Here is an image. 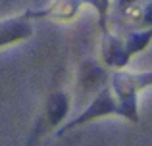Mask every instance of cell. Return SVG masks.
<instances>
[{
  "mask_svg": "<svg viewBox=\"0 0 152 146\" xmlns=\"http://www.w3.org/2000/svg\"><path fill=\"white\" fill-rule=\"evenodd\" d=\"M114 113L119 115L118 102H115V96H114V92H112V89L104 86V89H100V92L96 94V98L87 106L85 112L79 117H75L73 121H69L67 125H64V129H60L58 133H66V131H69V129H73V127H79V125H83V123H89V121L104 117V115H114Z\"/></svg>",
  "mask_w": 152,
  "mask_h": 146,
  "instance_id": "obj_1",
  "label": "cell"
},
{
  "mask_svg": "<svg viewBox=\"0 0 152 146\" xmlns=\"http://www.w3.org/2000/svg\"><path fill=\"white\" fill-rule=\"evenodd\" d=\"M31 35H33V29H31V25L27 21H21V19L2 21L0 23V48L12 44V42L23 41V38L31 37Z\"/></svg>",
  "mask_w": 152,
  "mask_h": 146,
  "instance_id": "obj_2",
  "label": "cell"
},
{
  "mask_svg": "<svg viewBox=\"0 0 152 146\" xmlns=\"http://www.w3.org/2000/svg\"><path fill=\"white\" fill-rule=\"evenodd\" d=\"M69 110V100L64 92H56L52 94L46 102V121L50 127H56L58 123H62V119L67 115Z\"/></svg>",
  "mask_w": 152,
  "mask_h": 146,
  "instance_id": "obj_3",
  "label": "cell"
},
{
  "mask_svg": "<svg viewBox=\"0 0 152 146\" xmlns=\"http://www.w3.org/2000/svg\"><path fill=\"white\" fill-rule=\"evenodd\" d=\"M104 62L106 65H112V68H123V65L129 62V56L125 52V46L118 41V38H104Z\"/></svg>",
  "mask_w": 152,
  "mask_h": 146,
  "instance_id": "obj_4",
  "label": "cell"
},
{
  "mask_svg": "<svg viewBox=\"0 0 152 146\" xmlns=\"http://www.w3.org/2000/svg\"><path fill=\"white\" fill-rule=\"evenodd\" d=\"M104 71L100 65H96L94 62H87L81 68V85L83 89H93L96 83H102Z\"/></svg>",
  "mask_w": 152,
  "mask_h": 146,
  "instance_id": "obj_5",
  "label": "cell"
},
{
  "mask_svg": "<svg viewBox=\"0 0 152 146\" xmlns=\"http://www.w3.org/2000/svg\"><path fill=\"white\" fill-rule=\"evenodd\" d=\"M145 23H148V25H152V4H148L146 6V10H145Z\"/></svg>",
  "mask_w": 152,
  "mask_h": 146,
  "instance_id": "obj_6",
  "label": "cell"
}]
</instances>
